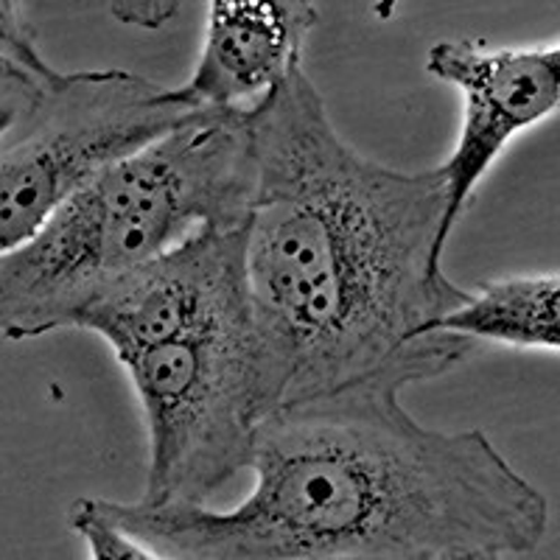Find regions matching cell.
<instances>
[{
    "instance_id": "obj_1",
    "label": "cell",
    "mask_w": 560,
    "mask_h": 560,
    "mask_svg": "<svg viewBox=\"0 0 560 560\" xmlns=\"http://www.w3.org/2000/svg\"><path fill=\"white\" fill-rule=\"evenodd\" d=\"M438 328L368 376L278 404L255 427L236 508L79 499L98 560H513L541 547L549 502L482 429L423 427L401 393L471 357Z\"/></svg>"
},
{
    "instance_id": "obj_2",
    "label": "cell",
    "mask_w": 560,
    "mask_h": 560,
    "mask_svg": "<svg viewBox=\"0 0 560 560\" xmlns=\"http://www.w3.org/2000/svg\"><path fill=\"white\" fill-rule=\"evenodd\" d=\"M244 275L269 412L384 368L471 300L443 269V172H401L339 135L306 68L253 107Z\"/></svg>"
},
{
    "instance_id": "obj_3",
    "label": "cell",
    "mask_w": 560,
    "mask_h": 560,
    "mask_svg": "<svg viewBox=\"0 0 560 560\" xmlns=\"http://www.w3.org/2000/svg\"><path fill=\"white\" fill-rule=\"evenodd\" d=\"M244 228L208 230L90 294L73 328L113 348L147 415L143 502L208 504L269 412Z\"/></svg>"
},
{
    "instance_id": "obj_4",
    "label": "cell",
    "mask_w": 560,
    "mask_h": 560,
    "mask_svg": "<svg viewBox=\"0 0 560 560\" xmlns=\"http://www.w3.org/2000/svg\"><path fill=\"white\" fill-rule=\"evenodd\" d=\"M258 177L249 109H208L65 199L0 255V331L37 339L73 328L90 294L208 230L244 228Z\"/></svg>"
},
{
    "instance_id": "obj_5",
    "label": "cell",
    "mask_w": 560,
    "mask_h": 560,
    "mask_svg": "<svg viewBox=\"0 0 560 560\" xmlns=\"http://www.w3.org/2000/svg\"><path fill=\"white\" fill-rule=\"evenodd\" d=\"M208 113L129 70L45 62L23 0H0V247L32 238L79 188Z\"/></svg>"
},
{
    "instance_id": "obj_6",
    "label": "cell",
    "mask_w": 560,
    "mask_h": 560,
    "mask_svg": "<svg viewBox=\"0 0 560 560\" xmlns=\"http://www.w3.org/2000/svg\"><path fill=\"white\" fill-rule=\"evenodd\" d=\"M427 73L463 96L457 143L440 172L448 185V233L508 143L560 109V39L490 48L479 39H443L427 54Z\"/></svg>"
},
{
    "instance_id": "obj_7",
    "label": "cell",
    "mask_w": 560,
    "mask_h": 560,
    "mask_svg": "<svg viewBox=\"0 0 560 560\" xmlns=\"http://www.w3.org/2000/svg\"><path fill=\"white\" fill-rule=\"evenodd\" d=\"M317 0H208L205 43L183 84L208 109H249L303 68Z\"/></svg>"
},
{
    "instance_id": "obj_8",
    "label": "cell",
    "mask_w": 560,
    "mask_h": 560,
    "mask_svg": "<svg viewBox=\"0 0 560 560\" xmlns=\"http://www.w3.org/2000/svg\"><path fill=\"white\" fill-rule=\"evenodd\" d=\"M443 328L510 348L560 350V275H513L471 289Z\"/></svg>"
},
{
    "instance_id": "obj_9",
    "label": "cell",
    "mask_w": 560,
    "mask_h": 560,
    "mask_svg": "<svg viewBox=\"0 0 560 560\" xmlns=\"http://www.w3.org/2000/svg\"><path fill=\"white\" fill-rule=\"evenodd\" d=\"M183 0H109V12L118 23L132 28H163L179 12Z\"/></svg>"
},
{
    "instance_id": "obj_10",
    "label": "cell",
    "mask_w": 560,
    "mask_h": 560,
    "mask_svg": "<svg viewBox=\"0 0 560 560\" xmlns=\"http://www.w3.org/2000/svg\"><path fill=\"white\" fill-rule=\"evenodd\" d=\"M398 3H401V0H376V3H373V12H376L378 20H389L395 14V9H398Z\"/></svg>"
}]
</instances>
